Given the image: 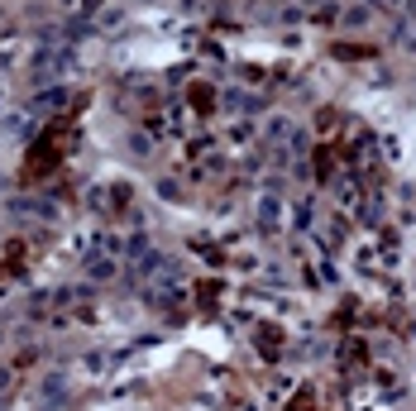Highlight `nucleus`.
Wrapping results in <instances>:
<instances>
[{"label": "nucleus", "mask_w": 416, "mask_h": 411, "mask_svg": "<svg viewBox=\"0 0 416 411\" xmlns=\"http://www.w3.org/2000/svg\"><path fill=\"white\" fill-rule=\"evenodd\" d=\"M86 273H91L96 283H111L115 273H120V263H115V253H101V258H86Z\"/></svg>", "instance_id": "f257e3e1"}, {"label": "nucleus", "mask_w": 416, "mask_h": 411, "mask_svg": "<svg viewBox=\"0 0 416 411\" xmlns=\"http://www.w3.org/2000/svg\"><path fill=\"white\" fill-rule=\"evenodd\" d=\"M258 230H278V201H273V196H263V201H258Z\"/></svg>", "instance_id": "20e7f679"}, {"label": "nucleus", "mask_w": 416, "mask_h": 411, "mask_svg": "<svg viewBox=\"0 0 416 411\" xmlns=\"http://www.w3.org/2000/svg\"><path fill=\"white\" fill-rule=\"evenodd\" d=\"M373 15H383V10H373V5H350L340 24H345V29H368V19H373Z\"/></svg>", "instance_id": "7ed1b4c3"}, {"label": "nucleus", "mask_w": 416, "mask_h": 411, "mask_svg": "<svg viewBox=\"0 0 416 411\" xmlns=\"http://www.w3.org/2000/svg\"><path fill=\"white\" fill-rule=\"evenodd\" d=\"M263 134H268V139H292V120H283V115H273Z\"/></svg>", "instance_id": "39448f33"}, {"label": "nucleus", "mask_w": 416, "mask_h": 411, "mask_svg": "<svg viewBox=\"0 0 416 411\" xmlns=\"http://www.w3.org/2000/svg\"><path fill=\"white\" fill-rule=\"evenodd\" d=\"M63 101H67V86H44V91L34 96L29 106H34V111H58Z\"/></svg>", "instance_id": "f03ea898"}, {"label": "nucleus", "mask_w": 416, "mask_h": 411, "mask_svg": "<svg viewBox=\"0 0 416 411\" xmlns=\"http://www.w3.org/2000/svg\"><path fill=\"white\" fill-rule=\"evenodd\" d=\"M67 10H91V5H96V0H63Z\"/></svg>", "instance_id": "0eeeda50"}, {"label": "nucleus", "mask_w": 416, "mask_h": 411, "mask_svg": "<svg viewBox=\"0 0 416 411\" xmlns=\"http://www.w3.org/2000/svg\"><path fill=\"white\" fill-rule=\"evenodd\" d=\"M292 220H297V230H306V225H311V206H297V210H292Z\"/></svg>", "instance_id": "423d86ee"}]
</instances>
